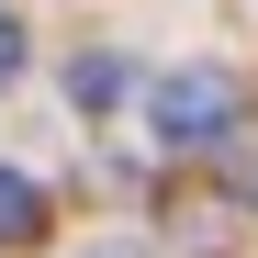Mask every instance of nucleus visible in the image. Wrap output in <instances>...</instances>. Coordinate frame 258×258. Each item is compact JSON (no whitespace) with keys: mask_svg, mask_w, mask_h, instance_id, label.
Segmentation results:
<instances>
[{"mask_svg":"<svg viewBox=\"0 0 258 258\" xmlns=\"http://www.w3.org/2000/svg\"><path fill=\"white\" fill-rule=\"evenodd\" d=\"M236 112H247L236 68H168L157 90H146V135H157V146H180V157H202V146H225V135H236Z\"/></svg>","mask_w":258,"mask_h":258,"instance_id":"obj_1","label":"nucleus"},{"mask_svg":"<svg viewBox=\"0 0 258 258\" xmlns=\"http://www.w3.org/2000/svg\"><path fill=\"white\" fill-rule=\"evenodd\" d=\"M68 101H79V112H112V101H123V56H79V68H68Z\"/></svg>","mask_w":258,"mask_h":258,"instance_id":"obj_3","label":"nucleus"},{"mask_svg":"<svg viewBox=\"0 0 258 258\" xmlns=\"http://www.w3.org/2000/svg\"><path fill=\"white\" fill-rule=\"evenodd\" d=\"M34 236H45V191L23 168H0V247H34Z\"/></svg>","mask_w":258,"mask_h":258,"instance_id":"obj_2","label":"nucleus"},{"mask_svg":"<svg viewBox=\"0 0 258 258\" xmlns=\"http://www.w3.org/2000/svg\"><path fill=\"white\" fill-rule=\"evenodd\" d=\"M23 56H34V45H23V23L0 12V90H12V79H23Z\"/></svg>","mask_w":258,"mask_h":258,"instance_id":"obj_4","label":"nucleus"}]
</instances>
